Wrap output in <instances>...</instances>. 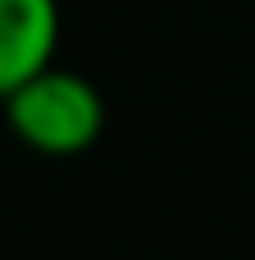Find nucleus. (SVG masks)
<instances>
[{"label":"nucleus","instance_id":"f257e3e1","mask_svg":"<svg viewBox=\"0 0 255 260\" xmlns=\"http://www.w3.org/2000/svg\"><path fill=\"white\" fill-rule=\"evenodd\" d=\"M14 128L41 151H78L100 128V101L82 78L37 73L18 91H9Z\"/></svg>","mask_w":255,"mask_h":260},{"label":"nucleus","instance_id":"f03ea898","mask_svg":"<svg viewBox=\"0 0 255 260\" xmlns=\"http://www.w3.org/2000/svg\"><path fill=\"white\" fill-rule=\"evenodd\" d=\"M55 46V0H0V91L32 82Z\"/></svg>","mask_w":255,"mask_h":260}]
</instances>
